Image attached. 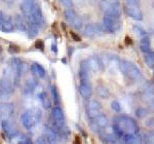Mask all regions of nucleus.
<instances>
[{
	"mask_svg": "<svg viewBox=\"0 0 154 144\" xmlns=\"http://www.w3.org/2000/svg\"><path fill=\"white\" fill-rule=\"evenodd\" d=\"M24 2H27V3H30V4H34L35 0H24Z\"/></svg>",
	"mask_w": 154,
	"mask_h": 144,
	"instance_id": "obj_22",
	"label": "nucleus"
},
{
	"mask_svg": "<svg viewBox=\"0 0 154 144\" xmlns=\"http://www.w3.org/2000/svg\"><path fill=\"white\" fill-rule=\"evenodd\" d=\"M20 143H31V140L28 139V137H26V136H23L21 140H20Z\"/></svg>",
	"mask_w": 154,
	"mask_h": 144,
	"instance_id": "obj_19",
	"label": "nucleus"
},
{
	"mask_svg": "<svg viewBox=\"0 0 154 144\" xmlns=\"http://www.w3.org/2000/svg\"><path fill=\"white\" fill-rule=\"evenodd\" d=\"M12 92H14V86L8 77H3L0 79V99L3 101L11 98Z\"/></svg>",
	"mask_w": 154,
	"mask_h": 144,
	"instance_id": "obj_2",
	"label": "nucleus"
},
{
	"mask_svg": "<svg viewBox=\"0 0 154 144\" xmlns=\"http://www.w3.org/2000/svg\"><path fill=\"white\" fill-rule=\"evenodd\" d=\"M8 52L11 54H17L20 52V48L18 45H14V44H12V45H11L8 48Z\"/></svg>",
	"mask_w": 154,
	"mask_h": 144,
	"instance_id": "obj_15",
	"label": "nucleus"
},
{
	"mask_svg": "<svg viewBox=\"0 0 154 144\" xmlns=\"http://www.w3.org/2000/svg\"><path fill=\"white\" fill-rule=\"evenodd\" d=\"M24 70V64L20 59H12L11 60V71L14 76L16 77L17 80H19V78L21 77V75L23 74Z\"/></svg>",
	"mask_w": 154,
	"mask_h": 144,
	"instance_id": "obj_5",
	"label": "nucleus"
},
{
	"mask_svg": "<svg viewBox=\"0 0 154 144\" xmlns=\"http://www.w3.org/2000/svg\"><path fill=\"white\" fill-rule=\"evenodd\" d=\"M60 2L65 6H71L72 5V0H60Z\"/></svg>",
	"mask_w": 154,
	"mask_h": 144,
	"instance_id": "obj_17",
	"label": "nucleus"
},
{
	"mask_svg": "<svg viewBox=\"0 0 154 144\" xmlns=\"http://www.w3.org/2000/svg\"><path fill=\"white\" fill-rule=\"evenodd\" d=\"M0 30L9 33V32L14 31V25H12L9 21H4L3 23L0 25Z\"/></svg>",
	"mask_w": 154,
	"mask_h": 144,
	"instance_id": "obj_10",
	"label": "nucleus"
},
{
	"mask_svg": "<svg viewBox=\"0 0 154 144\" xmlns=\"http://www.w3.org/2000/svg\"><path fill=\"white\" fill-rule=\"evenodd\" d=\"M40 117V111L38 110H28L21 115V121L26 129H32L36 125Z\"/></svg>",
	"mask_w": 154,
	"mask_h": 144,
	"instance_id": "obj_1",
	"label": "nucleus"
},
{
	"mask_svg": "<svg viewBox=\"0 0 154 144\" xmlns=\"http://www.w3.org/2000/svg\"><path fill=\"white\" fill-rule=\"evenodd\" d=\"M65 17H66V20L69 21L70 23H74L75 22V14L72 11H65Z\"/></svg>",
	"mask_w": 154,
	"mask_h": 144,
	"instance_id": "obj_14",
	"label": "nucleus"
},
{
	"mask_svg": "<svg viewBox=\"0 0 154 144\" xmlns=\"http://www.w3.org/2000/svg\"><path fill=\"white\" fill-rule=\"evenodd\" d=\"M31 70L34 74H35V75L39 76V77H43V76L45 75V71H44V69L42 68L40 65H38V64H36V63L31 66Z\"/></svg>",
	"mask_w": 154,
	"mask_h": 144,
	"instance_id": "obj_9",
	"label": "nucleus"
},
{
	"mask_svg": "<svg viewBox=\"0 0 154 144\" xmlns=\"http://www.w3.org/2000/svg\"><path fill=\"white\" fill-rule=\"evenodd\" d=\"M79 91H80L81 95H82L83 97H88L89 95H91V90H88V86H85L84 83H82L80 86V88H79Z\"/></svg>",
	"mask_w": 154,
	"mask_h": 144,
	"instance_id": "obj_13",
	"label": "nucleus"
},
{
	"mask_svg": "<svg viewBox=\"0 0 154 144\" xmlns=\"http://www.w3.org/2000/svg\"><path fill=\"white\" fill-rule=\"evenodd\" d=\"M1 127L3 132L5 133V135L8 138H14L17 137V135L19 134L18 129L14 127V124L11 121H9L7 118H3L1 121Z\"/></svg>",
	"mask_w": 154,
	"mask_h": 144,
	"instance_id": "obj_4",
	"label": "nucleus"
},
{
	"mask_svg": "<svg viewBox=\"0 0 154 144\" xmlns=\"http://www.w3.org/2000/svg\"><path fill=\"white\" fill-rule=\"evenodd\" d=\"M53 116H54V121H56L58 125H62V124L64 123V114L61 108H59V107L54 108L53 110Z\"/></svg>",
	"mask_w": 154,
	"mask_h": 144,
	"instance_id": "obj_7",
	"label": "nucleus"
},
{
	"mask_svg": "<svg viewBox=\"0 0 154 144\" xmlns=\"http://www.w3.org/2000/svg\"><path fill=\"white\" fill-rule=\"evenodd\" d=\"M14 26L20 31H26V25L24 23L23 17L20 16V14H17L14 17Z\"/></svg>",
	"mask_w": 154,
	"mask_h": 144,
	"instance_id": "obj_8",
	"label": "nucleus"
},
{
	"mask_svg": "<svg viewBox=\"0 0 154 144\" xmlns=\"http://www.w3.org/2000/svg\"><path fill=\"white\" fill-rule=\"evenodd\" d=\"M71 35L74 37V39H75V40H77V41H79V40H80V38H79V37L77 36L76 34L74 33V32H71Z\"/></svg>",
	"mask_w": 154,
	"mask_h": 144,
	"instance_id": "obj_21",
	"label": "nucleus"
},
{
	"mask_svg": "<svg viewBox=\"0 0 154 144\" xmlns=\"http://www.w3.org/2000/svg\"><path fill=\"white\" fill-rule=\"evenodd\" d=\"M37 86V81L34 78H29L26 83V90H28L29 92H32L35 89V86Z\"/></svg>",
	"mask_w": 154,
	"mask_h": 144,
	"instance_id": "obj_12",
	"label": "nucleus"
},
{
	"mask_svg": "<svg viewBox=\"0 0 154 144\" xmlns=\"http://www.w3.org/2000/svg\"><path fill=\"white\" fill-rule=\"evenodd\" d=\"M39 98H40V101H41V103H42V106H43L45 109H48V108H51V100H49V98L48 97V95H46L45 93H42L40 96H39Z\"/></svg>",
	"mask_w": 154,
	"mask_h": 144,
	"instance_id": "obj_11",
	"label": "nucleus"
},
{
	"mask_svg": "<svg viewBox=\"0 0 154 144\" xmlns=\"http://www.w3.org/2000/svg\"><path fill=\"white\" fill-rule=\"evenodd\" d=\"M14 111V105L11 103H1L0 104V114L2 118H7L9 115H11Z\"/></svg>",
	"mask_w": 154,
	"mask_h": 144,
	"instance_id": "obj_6",
	"label": "nucleus"
},
{
	"mask_svg": "<svg viewBox=\"0 0 154 144\" xmlns=\"http://www.w3.org/2000/svg\"><path fill=\"white\" fill-rule=\"evenodd\" d=\"M37 33H38V30H37V28H36V25H32L31 28H30V31H29V35L35 36Z\"/></svg>",
	"mask_w": 154,
	"mask_h": 144,
	"instance_id": "obj_16",
	"label": "nucleus"
},
{
	"mask_svg": "<svg viewBox=\"0 0 154 144\" xmlns=\"http://www.w3.org/2000/svg\"><path fill=\"white\" fill-rule=\"evenodd\" d=\"M35 46L37 49H40L42 51V49H43V42H42L41 40H37L36 43H35Z\"/></svg>",
	"mask_w": 154,
	"mask_h": 144,
	"instance_id": "obj_18",
	"label": "nucleus"
},
{
	"mask_svg": "<svg viewBox=\"0 0 154 144\" xmlns=\"http://www.w3.org/2000/svg\"><path fill=\"white\" fill-rule=\"evenodd\" d=\"M27 19H28V22L31 25H39L42 21V14L41 11L39 8V6L37 4L34 3L33 6L31 8V11L27 14Z\"/></svg>",
	"mask_w": 154,
	"mask_h": 144,
	"instance_id": "obj_3",
	"label": "nucleus"
},
{
	"mask_svg": "<svg viewBox=\"0 0 154 144\" xmlns=\"http://www.w3.org/2000/svg\"><path fill=\"white\" fill-rule=\"evenodd\" d=\"M3 22H4V14L2 11H0V25L3 23Z\"/></svg>",
	"mask_w": 154,
	"mask_h": 144,
	"instance_id": "obj_20",
	"label": "nucleus"
}]
</instances>
